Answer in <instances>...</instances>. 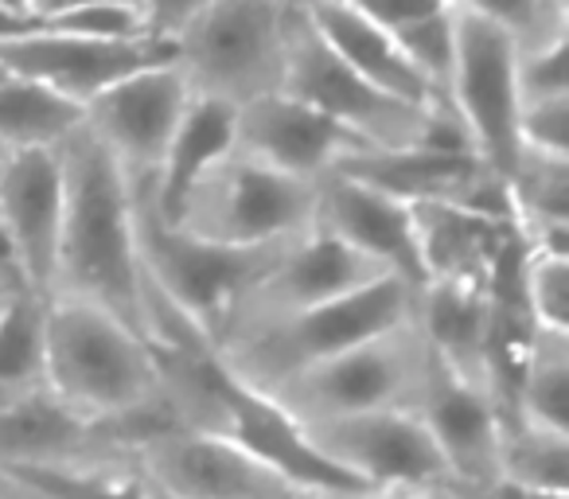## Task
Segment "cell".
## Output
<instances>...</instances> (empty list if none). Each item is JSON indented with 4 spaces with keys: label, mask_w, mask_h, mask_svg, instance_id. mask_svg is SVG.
Wrapping results in <instances>:
<instances>
[{
    "label": "cell",
    "mask_w": 569,
    "mask_h": 499,
    "mask_svg": "<svg viewBox=\"0 0 569 499\" xmlns=\"http://www.w3.org/2000/svg\"><path fill=\"white\" fill-rule=\"evenodd\" d=\"M133 468L164 499H309L222 433H152L133 449Z\"/></svg>",
    "instance_id": "cell-12"
},
{
    "label": "cell",
    "mask_w": 569,
    "mask_h": 499,
    "mask_svg": "<svg viewBox=\"0 0 569 499\" xmlns=\"http://www.w3.org/2000/svg\"><path fill=\"white\" fill-rule=\"evenodd\" d=\"M317 219V183L289 180L266 164L227 152L176 207V230L227 250H261L301 238Z\"/></svg>",
    "instance_id": "cell-7"
},
{
    "label": "cell",
    "mask_w": 569,
    "mask_h": 499,
    "mask_svg": "<svg viewBox=\"0 0 569 499\" xmlns=\"http://www.w3.org/2000/svg\"><path fill=\"white\" fill-rule=\"evenodd\" d=\"M48 395V301L20 293L0 309V413Z\"/></svg>",
    "instance_id": "cell-26"
},
{
    "label": "cell",
    "mask_w": 569,
    "mask_h": 499,
    "mask_svg": "<svg viewBox=\"0 0 569 499\" xmlns=\"http://www.w3.org/2000/svg\"><path fill=\"white\" fill-rule=\"evenodd\" d=\"M141 437L121 426H98L56 398H36L28 406L0 413V472L28 476L48 468L87 465L106 457H133Z\"/></svg>",
    "instance_id": "cell-19"
},
{
    "label": "cell",
    "mask_w": 569,
    "mask_h": 499,
    "mask_svg": "<svg viewBox=\"0 0 569 499\" xmlns=\"http://www.w3.org/2000/svg\"><path fill=\"white\" fill-rule=\"evenodd\" d=\"M281 94L297 98L320 118L336 121L367 149H418L426 137L429 110H413L406 102H395L390 94L375 90L367 79H359L325 40L317 24L309 20V4H289L284 20V79Z\"/></svg>",
    "instance_id": "cell-8"
},
{
    "label": "cell",
    "mask_w": 569,
    "mask_h": 499,
    "mask_svg": "<svg viewBox=\"0 0 569 499\" xmlns=\"http://www.w3.org/2000/svg\"><path fill=\"white\" fill-rule=\"evenodd\" d=\"M137 211V250H141V273L172 309H180L207 343L214 348L230 309L246 297V289L273 266L284 246H261V250H227V246L199 242V238L164 222L152 199V183H129Z\"/></svg>",
    "instance_id": "cell-6"
},
{
    "label": "cell",
    "mask_w": 569,
    "mask_h": 499,
    "mask_svg": "<svg viewBox=\"0 0 569 499\" xmlns=\"http://www.w3.org/2000/svg\"><path fill=\"white\" fill-rule=\"evenodd\" d=\"M234 152L289 180L320 183L367 152V144L297 98L269 94L234 113Z\"/></svg>",
    "instance_id": "cell-16"
},
{
    "label": "cell",
    "mask_w": 569,
    "mask_h": 499,
    "mask_svg": "<svg viewBox=\"0 0 569 499\" xmlns=\"http://www.w3.org/2000/svg\"><path fill=\"white\" fill-rule=\"evenodd\" d=\"M20 293H24V289H20V278L9 262V250H4V242H0V309H9Z\"/></svg>",
    "instance_id": "cell-39"
},
{
    "label": "cell",
    "mask_w": 569,
    "mask_h": 499,
    "mask_svg": "<svg viewBox=\"0 0 569 499\" xmlns=\"http://www.w3.org/2000/svg\"><path fill=\"white\" fill-rule=\"evenodd\" d=\"M483 9L499 20L515 48V59L546 51L569 40V4L561 0H480Z\"/></svg>",
    "instance_id": "cell-32"
},
{
    "label": "cell",
    "mask_w": 569,
    "mask_h": 499,
    "mask_svg": "<svg viewBox=\"0 0 569 499\" xmlns=\"http://www.w3.org/2000/svg\"><path fill=\"white\" fill-rule=\"evenodd\" d=\"M144 488H149V483H144ZM149 499H164V496H160V491H152V488H149Z\"/></svg>",
    "instance_id": "cell-40"
},
{
    "label": "cell",
    "mask_w": 569,
    "mask_h": 499,
    "mask_svg": "<svg viewBox=\"0 0 569 499\" xmlns=\"http://www.w3.org/2000/svg\"><path fill=\"white\" fill-rule=\"evenodd\" d=\"M82 126H87V110L71 98L17 74L0 79V149L9 157L59 149Z\"/></svg>",
    "instance_id": "cell-27"
},
{
    "label": "cell",
    "mask_w": 569,
    "mask_h": 499,
    "mask_svg": "<svg viewBox=\"0 0 569 499\" xmlns=\"http://www.w3.org/2000/svg\"><path fill=\"white\" fill-rule=\"evenodd\" d=\"M168 63H172V48L164 40L106 43V40H82V36L51 32V28H40V32L24 36V40H12L0 48V71L28 82H40V87L79 102L82 110L98 94L118 87V82Z\"/></svg>",
    "instance_id": "cell-15"
},
{
    "label": "cell",
    "mask_w": 569,
    "mask_h": 499,
    "mask_svg": "<svg viewBox=\"0 0 569 499\" xmlns=\"http://www.w3.org/2000/svg\"><path fill=\"white\" fill-rule=\"evenodd\" d=\"M421 426L429 429L437 452L449 465L457 491L452 499H465L468 491L483 488L499 476V433H503V413L499 402L483 390L460 382L441 363H433L429 387L418 406Z\"/></svg>",
    "instance_id": "cell-20"
},
{
    "label": "cell",
    "mask_w": 569,
    "mask_h": 499,
    "mask_svg": "<svg viewBox=\"0 0 569 499\" xmlns=\"http://www.w3.org/2000/svg\"><path fill=\"white\" fill-rule=\"evenodd\" d=\"M0 79H4V71H0Z\"/></svg>",
    "instance_id": "cell-42"
},
{
    "label": "cell",
    "mask_w": 569,
    "mask_h": 499,
    "mask_svg": "<svg viewBox=\"0 0 569 499\" xmlns=\"http://www.w3.org/2000/svg\"><path fill=\"white\" fill-rule=\"evenodd\" d=\"M59 160H63V242H59L56 297L94 305L126 320L144 340V273L137 250L133 188L87 126L59 144Z\"/></svg>",
    "instance_id": "cell-1"
},
{
    "label": "cell",
    "mask_w": 569,
    "mask_h": 499,
    "mask_svg": "<svg viewBox=\"0 0 569 499\" xmlns=\"http://www.w3.org/2000/svg\"><path fill=\"white\" fill-rule=\"evenodd\" d=\"M320 452L363 488H402L452 499L457 480L418 413H359L305 426Z\"/></svg>",
    "instance_id": "cell-11"
},
{
    "label": "cell",
    "mask_w": 569,
    "mask_h": 499,
    "mask_svg": "<svg viewBox=\"0 0 569 499\" xmlns=\"http://www.w3.org/2000/svg\"><path fill=\"white\" fill-rule=\"evenodd\" d=\"M499 476L538 491L569 496V433H550V429L527 426V421L503 413Z\"/></svg>",
    "instance_id": "cell-30"
},
{
    "label": "cell",
    "mask_w": 569,
    "mask_h": 499,
    "mask_svg": "<svg viewBox=\"0 0 569 499\" xmlns=\"http://www.w3.org/2000/svg\"><path fill=\"white\" fill-rule=\"evenodd\" d=\"M433 351L421 336L418 320L379 332L359 348L297 375L269 390V402L301 426L359 413H418L421 395L433 375Z\"/></svg>",
    "instance_id": "cell-4"
},
{
    "label": "cell",
    "mask_w": 569,
    "mask_h": 499,
    "mask_svg": "<svg viewBox=\"0 0 569 499\" xmlns=\"http://www.w3.org/2000/svg\"><path fill=\"white\" fill-rule=\"evenodd\" d=\"M227 152H234V110L219 102H203L191 98L183 110L180 126H176L172 141H168L164 164L152 183V199L157 211L164 219H172L176 207L183 203V196L191 191V183Z\"/></svg>",
    "instance_id": "cell-25"
},
{
    "label": "cell",
    "mask_w": 569,
    "mask_h": 499,
    "mask_svg": "<svg viewBox=\"0 0 569 499\" xmlns=\"http://www.w3.org/2000/svg\"><path fill=\"white\" fill-rule=\"evenodd\" d=\"M284 20L289 4L273 0L180 4L168 43L188 94L234 113L258 98L281 94Z\"/></svg>",
    "instance_id": "cell-3"
},
{
    "label": "cell",
    "mask_w": 569,
    "mask_h": 499,
    "mask_svg": "<svg viewBox=\"0 0 569 499\" xmlns=\"http://www.w3.org/2000/svg\"><path fill=\"white\" fill-rule=\"evenodd\" d=\"M465 499H569V496H558V491H538V488H527V483H515V480L496 476V480L483 483V488L468 491Z\"/></svg>",
    "instance_id": "cell-36"
},
{
    "label": "cell",
    "mask_w": 569,
    "mask_h": 499,
    "mask_svg": "<svg viewBox=\"0 0 569 499\" xmlns=\"http://www.w3.org/2000/svg\"><path fill=\"white\" fill-rule=\"evenodd\" d=\"M507 207L527 250L569 255V157L522 149L507 176Z\"/></svg>",
    "instance_id": "cell-24"
},
{
    "label": "cell",
    "mask_w": 569,
    "mask_h": 499,
    "mask_svg": "<svg viewBox=\"0 0 569 499\" xmlns=\"http://www.w3.org/2000/svg\"><path fill=\"white\" fill-rule=\"evenodd\" d=\"M410 211L426 286L429 281L488 278L499 258V246L511 234V227L503 222L476 219L449 203H418Z\"/></svg>",
    "instance_id": "cell-23"
},
{
    "label": "cell",
    "mask_w": 569,
    "mask_h": 499,
    "mask_svg": "<svg viewBox=\"0 0 569 499\" xmlns=\"http://www.w3.org/2000/svg\"><path fill=\"white\" fill-rule=\"evenodd\" d=\"M522 301L538 332L569 336V255L527 250L522 258Z\"/></svg>",
    "instance_id": "cell-33"
},
{
    "label": "cell",
    "mask_w": 569,
    "mask_h": 499,
    "mask_svg": "<svg viewBox=\"0 0 569 499\" xmlns=\"http://www.w3.org/2000/svg\"><path fill=\"white\" fill-rule=\"evenodd\" d=\"M309 20L317 24L320 40L375 90L390 94L395 102H406L413 110H437L445 106L433 90L421 82L413 63L402 56L398 40L371 17L367 4L359 0H320L309 4Z\"/></svg>",
    "instance_id": "cell-22"
},
{
    "label": "cell",
    "mask_w": 569,
    "mask_h": 499,
    "mask_svg": "<svg viewBox=\"0 0 569 499\" xmlns=\"http://www.w3.org/2000/svg\"><path fill=\"white\" fill-rule=\"evenodd\" d=\"M503 413L550 433H569V336L535 332Z\"/></svg>",
    "instance_id": "cell-28"
},
{
    "label": "cell",
    "mask_w": 569,
    "mask_h": 499,
    "mask_svg": "<svg viewBox=\"0 0 569 499\" xmlns=\"http://www.w3.org/2000/svg\"><path fill=\"white\" fill-rule=\"evenodd\" d=\"M4 160H9V152H4V149H0V168H4Z\"/></svg>",
    "instance_id": "cell-41"
},
{
    "label": "cell",
    "mask_w": 569,
    "mask_h": 499,
    "mask_svg": "<svg viewBox=\"0 0 569 499\" xmlns=\"http://www.w3.org/2000/svg\"><path fill=\"white\" fill-rule=\"evenodd\" d=\"M387 278V270L367 262L351 246L336 242L332 234H325L317 227L305 230L301 238L284 246L281 255L273 258V266L230 309L227 325H222L219 340H214V356L284 325V320L305 317V312L320 309V305H332L367 286H379Z\"/></svg>",
    "instance_id": "cell-10"
},
{
    "label": "cell",
    "mask_w": 569,
    "mask_h": 499,
    "mask_svg": "<svg viewBox=\"0 0 569 499\" xmlns=\"http://www.w3.org/2000/svg\"><path fill=\"white\" fill-rule=\"evenodd\" d=\"M367 9L398 40V48L421 74V82L445 102L452 74V48H457L452 0L449 4H367Z\"/></svg>",
    "instance_id": "cell-29"
},
{
    "label": "cell",
    "mask_w": 569,
    "mask_h": 499,
    "mask_svg": "<svg viewBox=\"0 0 569 499\" xmlns=\"http://www.w3.org/2000/svg\"><path fill=\"white\" fill-rule=\"evenodd\" d=\"M413 301H418L413 289L387 278L379 286H367L332 305H320L305 317L284 320V325L269 328L253 340L219 351V363L238 387L253 390V395H269L281 382L359 348L371 336L413 320Z\"/></svg>",
    "instance_id": "cell-5"
},
{
    "label": "cell",
    "mask_w": 569,
    "mask_h": 499,
    "mask_svg": "<svg viewBox=\"0 0 569 499\" xmlns=\"http://www.w3.org/2000/svg\"><path fill=\"white\" fill-rule=\"evenodd\" d=\"M0 499H56V496H48L40 483L24 480V476L0 472Z\"/></svg>",
    "instance_id": "cell-38"
},
{
    "label": "cell",
    "mask_w": 569,
    "mask_h": 499,
    "mask_svg": "<svg viewBox=\"0 0 569 499\" xmlns=\"http://www.w3.org/2000/svg\"><path fill=\"white\" fill-rule=\"evenodd\" d=\"M452 28L457 48L445 102L465 126L476 160L507 183L522 152L515 48L480 0H452Z\"/></svg>",
    "instance_id": "cell-9"
},
{
    "label": "cell",
    "mask_w": 569,
    "mask_h": 499,
    "mask_svg": "<svg viewBox=\"0 0 569 499\" xmlns=\"http://www.w3.org/2000/svg\"><path fill=\"white\" fill-rule=\"evenodd\" d=\"M43 28V4H0V48L12 40L40 32Z\"/></svg>",
    "instance_id": "cell-35"
},
{
    "label": "cell",
    "mask_w": 569,
    "mask_h": 499,
    "mask_svg": "<svg viewBox=\"0 0 569 499\" xmlns=\"http://www.w3.org/2000/svg\"><path fill=\"white\" fill-rule=\"evenodd\" d=\"M312 227L332 234L336 242L351 246L356 255L387 270L406 289L421 293L426 270L413 238V211L398 199L359 183L348 172H332L317 183V219Z\"/></svg>",
    "instance_id": "cell-17"
},
{
    "label": "cell",
    "mask_w": 569,
    "mask_h": 499,
    "mask_svg": "<svg viewBox=\"0 0 569 499\" xmlns=\"http://www.w3.org/2000/svg\"><path fill=\"white\" fill-rule=\"evenodd\" d=\"M413 320L445 371L496 398L488 278L429 281L413 301Z\"/></svg>",
    "instance_id": "cell-21"
},
{
    "label": "cell",
    "mask_w": 569,
    "mask_h": 499,
    "mask_svg": "<svg viewBox=\"0 0 569 499\" xmlns=\"http://www.w3.org/2000/svg\"><path fill=\"white\" fill-rule=\"evenodd\" d=\"M191 94L172 63L118 82L87 106V129L126 172L129 183H157L168 141Z\"/></svg>",
    "instance_id": "cell-14"
},
{
    "label": "cell",
    "mask_w": 569,
    "mask_h": 499,
    "mask_svg": "<svg viewBox=\"0 0 569 499\" xmlns=\"http://www.w3.org/2000/svg\"><path fill=\"white\" fill-rule=\"evenodd\" d=\"M317 499H441V496L402 491V488H356V491H336V496H317Z\"/></svg>",
    "instance_id": "cell-37"
},
{
    "label": "cell",
    "mask_w": 569,
    "mask_h": 499,
    "mask_svg": "<svg viewBox=\"0 0 569 499\" xmlns=\"http://www.w3.org/2000/svg\"><path fill=\"white\" fill-rule=\"evenodd\" d=\"M12 476V472H9ZM24 480L40 483L56 499H149L133 457H106L87 465L48 468V472H28Z\"/></svg>",
    "instance_id": "cell-31"
},
{
    "label": "cell",
    "mask_w": 569,
    "mask_h": 499,
    "mask_svg": "<svg viewBox=\"0 0 569 499\" xmlns=\"http://www.w3.org/2000/svg\"><path fill=\"white\" fill-rule=\"evenodd\" d=\"M48 390L59 406L98 426L164 433L157 351L110 312L87 301H48Z\"/></svg>",
    "instance_id": "cell-2"
},
{
    "label": "cell",
    "mask_w": 569,
    "mask_h": 499,
    "mask_svg": "<svg viewBox=\"0 0 569 499\" xmlns=\"http://www.w3.org/2000/svg\"><path fill=\"white\" fill-rule=\"evenodd\" d=\"M0 242L20 289L40 301L56 297L63 242V160L59 149L12 152L0 168Z\"/></svg>",
    "instance_id": "cell-13"
},
{
    "label": "cell",
    "mask_w": 569,
    "mask_h": 499,
    "mask_svg": "<svg viewBox=\"0 0 569 499\" xmlns=\"http://www.w3.org/2000/svg\"><path fill=\"white\" fill-rule=\"evenodd\" d=\"M222 437L242 445L253 460H261L269 472L289 480L309 499L363 488L356 476L336 468L312 445V437L305 433L301 421H293L284 410H277L269 398L238 387L230 375H227V395H222Z\"/></svg>",
    "instance_id": "cell-18"
},
{
    "label": "cell",
    "mask_w": 569,
    "mask_h": 499,
    "mask_svg": "<svg viewBox=\"0 0 569 499\" xmlns=\"http://www.w3.org/2000/svg\"><path fill=\"white\" fill-rule=\"evenodd\" d=\"M515 82H519V110L569 98V40L515 59Z\"/></svg>",
    "instance_id": "cell-34"
}]
</instances>
